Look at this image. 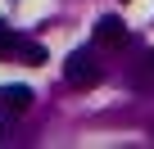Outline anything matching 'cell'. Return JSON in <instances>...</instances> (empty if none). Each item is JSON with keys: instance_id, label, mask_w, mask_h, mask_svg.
<instances>
[{"instance_id": "obj_2", "label": "cell", "mask_w": 154, "mask_h": 149, "mask_svg": "<svg viewBox=\"0 0 154 149\" xmlns=\"http://www.w3.org/2000/svg\"><path fill=\"white\" fill-rule=\"evenodd\" d=\"M95 45H104V50H122V45H127V23L113 18V14H104V18L95 23Z\"/></svg>"}, {"instance_id": "obj_1", "label": "cell", "mask_w": 154, "mask_h": 149, "mask_svg": "<svg viewBox=\"0 0 154 149\" xmlns=\"http://www.w3.org/2000/svg\"><path fill=\"white\" fill-rule=\"evenodd\" d=\"M63 77H68V86H95L104 77V68H100V59L91 50H72L68 63H63Z\"/></svg>"}, {"instance_id": "obj_3", "label": "cell", "mask_w": 154, "mask_h": 149, "mask_svg": "<svg viewBox=\"0 0 154 149\" xmlns=\"http://www.w3.org/2000/svg\"><path fill=\"white\" fill-rule=\"evenodd\" d=\"M0 109L5 113H27L32 109V91L27 86H0Z\"/></svg>"}, {"instance_id": "obj_5", "label": "cell", "mask_w": 154, "mask_h": 149, "mask_svg": "<svg viewBox=\"0 0 154 149\" xmlns=\"http://www.w3.org/2000/svg\"><path fill=\"white\" fill-rule=\"evenodd\" d=\"M18 54H23L27 63H45V50H41L36 41H18Z\"/></svg>"}, {"instance_id": "obj_4", "label": "cell", "mask_w": 154, "mask_h": 149, "mask_svg": "<svg viewBox=\"0 0 154 149\" xmlns=\"http://www.w3.org/2000/svg\"><path fill=\"white\" fill-rule=\"evenodd\" d=\"M18 41H23V36H14V27L0 23V59H5V54H18Z\"/></svg>"}]
</instances>
